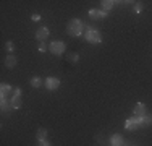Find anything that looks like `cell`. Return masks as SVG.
I'll return each instance as SVG.
<instances>
[{"label":"cell","mask_w":152,"mask_h":146,"mask_svg":"<svg viewBox=\"0 0 152 146\" xmlns=\"http://www.w3.org/2000/svg\"><path fill=\"white\" fill-rule=\"evenodd\" d=\"M83 29H84V24L81 23L79 20H71L66 26V32L73 38H78V36L83 34Z\"/></svg>","instance_id":"cell-1"},{"label":"cell","mask_w":152,"mask_h":146,"mask_svg":"<svg viewBox=\"0 0 152 146\" xmlns=\"http://www.w3.org/2000/svg\"><path fill=\"white\" fill-rule=\"evenodd\" d=\"M139 127H142V117H133V119H128L125 122V128L126 130L134 131V130L139 128Z\"/></svg>","instance_id":"cell-2"},{"label":"cell","mask_w":152,"mask_h":146,"mask_svg":"<svg viewBox=\"0 0 152 146\" xmlns=\"http://www.w3.org/2000/svg\"><path fill=\"white\" fill-rule=\"evenodd\" d=\"M65 42H61V41H53V42H50V46H49V50L53 54V55H61V54L65 52Z\"/></svg>","instance_id":"cell-3"},{"label":"cell","mask_w":152,"mask_h":146,"mask_svg":"<svg viewBox=\"0 0 152 146\" xmlns=\"http://www.w3.org/2000/svg\"><path fill=\"white\" fill-rule=\"evenodd\" d=\"M86 41L91 42V44H100L102 42V36H100V32L96 31V29H89V31L86 32Z\"/></svg>","instance_id":"cell-4"},{"label":"cell","mask_w":152,"mask_h":146,"mask_svg":"<svg viewBox=\"0 0 152 146\" xmlns=\"http://www.w3.org/2000/svg\"><path fill=\"white\" fill-rule=\"evenodd\" d=\"M45 86H47V89L55 91V89H58V86H60V80L55 78V76H49V78L45 80Z\"/></svg>","instance_id":"cell-5"},{"label":"cell","mask_w":152,"mask_h":146,"mask_svg":"<svg viewBox=\"0 0 152 146\" xmlns=\"http://www.w3.org/2000/svg\"><path fill=\"white\" fill-rule=\"evenodd\" d=\"M49 34H50V31H49V28H39L37 31H36V39H37L39 42H44L45 39H49Z\"/></svg>","instance_id":"cell-6"},{"label":"cell","mask_w":152,"mask_h":146,"mask_svg":"<svg viewBox=\"0 0 152 146\" xmlns=\"http://www.w3.org/2000/svg\"><path fill=\"white\" fill-rule=\"evenodd\" d=\"M134 117H144L146 115V104H142V102H137L134 105Z\"/></svg>","instance_id":"cell-7"},{"label":"cell","mask_w":152,"mask_h":146,"mask_svg":"<svg viewBox=\"0 0 152 146\" xmlns=\"http://www.w3.org/2000/svg\"><path fill=\"white\" fill-rule=\"evenodd\" d=\"M16 57L15 55H13V54H8V55H7V58H5V65H7V67H8V68H13V67H15V65H16Z\"/></svg>","instance_id":"cell-8"},{"label":"cell","mask_w":152,"mask_h":146,"mask_svg":"<svg viewBox=\"0 0 152 146\" xmlns=\"http://www.w3.org/2000/svg\"><path fill=\"white\" fill-rule=\"evenodd\" d=\"M10 91H13V88L10 85H5V83H3L2 88H0V94H2V97H7L10 94Z\"/></svg>","instance_id":"cell-9"},{"label":"cell","mask_w":152,"mask_h":146,"mask_svg":"<svg viewBox=\"0 0 152 146\" xmlns=\"http://www.w3.org/2000/svg\"><path fill=\"white\" fill-rule=\"evenodd\" d=\"M110 143H112V146H121L123 145V138L120 136V135H113V136L110 138Z\"/></svg>","instance_id":"cell-10"},{"label":"cell","mask_w":152,"mask_h":146,"mask_svg":"<svg viewBox=\"0 0 152 146\" xmlns=\"http://www.w3.org/2000/svg\"><path fill=\"white\" fill-rule=\"evenodd\" d=\"M10 102H12V109H20L21 107V97L20 96H13Z\"/></svg>","instance_id":"cell-11"},{"label":"cell","mask_w":152,"mask_h":146,"mask_svg":"<svg viewBox=\"0 0 152 146\" xmlns=\"http://www.w3.org/2000/svg\"><path fill=\"white\" fill-rule=\"evenodd\" d=\"M117 2H112V0H104L102 2V7H104V12H107V10H110L112 7L115 5Z\"/></svg>","instance_id":"cell-12"},{"label":"cell","mask_w":152,"mask_h":146,"mask_svg":"<svg viewBox=\"0 0 152 146\" xmlns=\"http://www.w3.org/2000/svg\"><path fill=\"white\" fill-rule=\"evenodd\" d=\"M152 125V115H144L142 117V127H151Z\"/></svg>","instance_id":"cell-13"},{"label":"cell","mask_w":152,"mask_h":146,"mask_svg":"<svg viewBox=\"0 0 152 146\" xmlns=\"http://www.w3.org/2000/svg\"><path fill=\"white\" fill-rule=\"evenodd\" d=\"M42 85V80L39 78V76H34V78H31V86L32 88H39Z\"/></svg>","instance_id":"cell-14"},{"label":"cell","mask_w":152,"mask_h":146,"mask_svg":"<svg viewBox=\"0 0 152 146\" xmlns=\"http://www.w3.org/2000/svg\"><path fill=\"white\" fill-rule=\"evenodd\" d=\"M47 138V130L45 128H39L37 130V140H45Z\"/></svg>","instance_id":"cell-15"},{"label":"cell","mask_w":152,"mask_h":146,"mask_svg":"<svg viewBox=\"0 0 152 146\" xmlns=\"http://www.w3.org/2000/svg\"><path fill=\"white\" fill-rule=\"evenodd\" d=\"M89 16H91V18H94V20H97V18H100V10H96V8L89 10Z\"/></svg>","instance_id":"cell-16"},{"label":"cell","mask_w":152,"mask_h":146,"mask_svg":"<svg viewBox=\"0 0 152 146\" xmlns=\"http://www.w3.org/2000/svg\"><path fill=\"white\" fill-rule=\"evenodd\" d=\"M8 107H12V102L7 101V97H2V111H8Z\"/></svg>","instance_id":"cell-17"},{"label":"cell","mask_w":152,"mask_h":146,"mask_svg":"<svg viewBox=\"0 0 152 146\" xmlns=\"http://www.w3.org/2000/svg\"><path fill=\"white\" fill-rule=\"evenodd\" d=\"M68 60H70L71 62V63H76V62H78L79 60V55H78V54H70V55H68Z\"/></svg>","instance_id":"cell-18"},{"label":"cell","mask_w":152,"mask_h":146,"mask_svg":"<svg viewBox=\"0 0 152 146\" xmlns=\"http://www.w3.org/2000/svg\"><path fill=\"white\" fill-rule=\"evenodd\" d=\"M7 50H8V54H12L13 50H15V46H13V42H12V41L7 42Z\"/></svg>","instance_id":"cell-19"},{"label":"cell","mask_w":152,"mask_h":146,"mask_svg":"<svg viewBox=\"0 0 152 146\" xmlns=\"http://www.w3.org/2000/svg\"><path fill=\"white\" fill-rule=\"evenodd\" d=\"M134 12H136V13H141V12H142V5H141V3H136V5H134Z\"/></svg>","instance_id":"cell-20"},{"label":"cell","mask_w":152,"mask_h":146,"mask_svg":"<svg viewBox=\"0 0 152 146\" xmlns=\"http://www.w3.org/2000/svg\"><path fill=\"white\" fill-rule=\"evenodd\" d=\"M45 50H47V46H45L44 42H42L41 46H39V52H45Z\"/></svg>","instance_id":"cell-21"},{"label":"cell","mask_w":152,"mask_h":146,"mask_svg":"<svg viewBox=\"0 0 152 146\" xmlns=\"http://www.w3.org/2000/svg\"><path fill=\"white\" fill-rule=\"evenodd\" d=\"M47 143H49L47 140H37V146H45Z\"/></svg>","instance_id":"cell-22"},{"label":"cell","mask_w":152,"mask_h":146,"mask_svg":"<svg viewBox=\"0 0 152 146\" xmlns=\"http://www.w3.org/2000/svg\"><path fill=\"white\" fill-rule=\"evenodd\" d=\"M31 20H32V21H39V20H41V16H39L37 13H34V15L31 16Z\"/></svg>","instance_id":"cell-23"},{"label":"cell","mask_w":152,"mask_h":146,"mask_svg":"<svg viewBox=\"0 0 152 146\" xmlns=\"http://www.w3.org/2000/svg\"><path fill=\"white\" fill-rule=\"evenodd\" d=\"M13 94H15V96H20L21 89H20V88H13Z\"/></svg>","instance_id":"cell-24"},{"label":"cell","mask_w":152,"mask_h":146,"mask_svg":"<svg viewBox=\"0 0 152 146\" xmlns=\"http://www.w3.org/2000/svg\"><path fill=\"white\" fill-rule=\"evenodd\" d=\"M107 16V12H100V18H105Z\"/></svg>","instance_id":"cell-25"},{"label":"cell","mask_w":152,"mask_h":146,"mask_svg":"<svg viewBox=\"0 0 152 146\" xmlns=\"http://www.w3.org/2000/svg\"><path fill=\"white\" fill-rule=\"evenodd\" d=\"M45 146H52V145H50V143H47V145H45Z\"/></svg>","instance_id":"cell-26"}]
</instances>
